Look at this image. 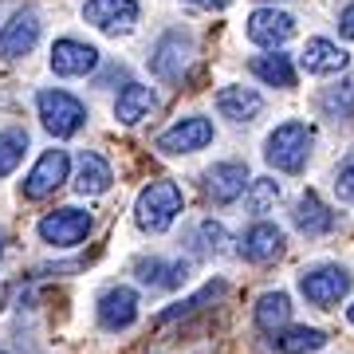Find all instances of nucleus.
I'll return each mask as SVG.
<instances>
[{
	"mask_svg": "<svg viewBox=\"0 0 354 354\" xmlns=\"http://www.w3.org/2000/svg\"><path fill=\"white\" fill-rule=\"evenodd\" d=\"M346 319H351V323H354V304H351V307H346Z\"/></svg>",
	"mask_w": 354,
	"mask_h": 354,
	"instance_id": "nucleus-32",
	"label": "nucleus"
},
{
	"mask_svg": "<svg viewBox=\"0 0 354 354\" xmlns=\"http://www.w3.org/2000/svg\"><path fill=\"white\" fill-rule=\"evenodd\" d=\"M248 165L244 162H216L209 174H205V193H209V201L213 205H232L248 189Z\"/></svg>",
	"mask_w": 354,
	"mask_h": 354,
	"instance_id": "nucleus-10",
	"label": "nucleus"
},
{
	"mask_svg": "<svg viewBox=\"0 0 354 354\" xmlns=\"http://www.w3.org/2000/svg\"><path fill=\"white\" fill-rule=\"evenodd\" d=\"M153 106H158V95L150 87H142V83H127L118 102H114V118L122 122V127H138L142 118H150Z\"/></svg>",
	"mask_w": 354,
	"mask_h": 354,
	"instance_id": "nucleus-16",
	"label": "nucleus"
},
{
	"mask_svg": "<svg viewBox=\"0 0 354 354\" xmlns=\"http://www.w3.org/2000/svg\"><path fill=\"white\" fill-rule=\"evenodd\" d=\"M279 252H283V228L279 225L260 221V225H252L244 232V256H248L252 264H268V260H276Z\"/></svg>",
	"mask_w": 354,
	"mask_h": 354,
	"instance_id": "nucleus-19",
	"label": "nucleus"
},
{
	"mask_svg": "<svg viewBox=\"0 0 354 354\" xmlns=\"http://www.w3.org/2000/svg\"><path fill=\"white\" fill-rule=\"evenodd\" d=\"M91 225L95 221H91L87 209H55V213H48L39 221V236L48 244H55V248H75L79 241H87Z\"/></svg>",
	"mask_w": 354,
	"mask_h": 354,
	"instance_id": "nucleus-5",
	"label": "nucleus"
},
{
	"mask_svg": "<svg viewBox=\"0 0 354 354\" xmlns=\"http://www.w3.org/2000/svg\"><path fill=\"white\" fill-rule=\"evenodd\" d=\"M36 106H39V118H44L48 134H55V138H71L87 122V106L75 95H67V91H39Z\"/></svg>",
	"mask_w": 354,
	"mask_h": 354,
	"instance_id": "nucleus-3",
	"label": "nucleus"
},
{
	"mask_svg": "<svg viewBox=\"0 0 354 354\" xmlns=\"http://www.w3.org/2000/svg\"><path fill=\"white\" fill-rule=\"evenodd\" d=\"M288 315H291V299L283 291H268L256 299V327L276 335L279 327H288Z\"/></svg>",
	"mask_w": 354,
	"mask_h": 354,
	"instance_id": "nucleus-23",
	"label": "nucleus"
},
{
	"mask_svg": "<svg viewBox=\"0 0 354 354\" xmlns=\"http://www.w3.org/2000/svg\"><path fill=\"white\" fill-rule=\"evenodd\" d=\"M24 150H28V134L24 130H4V134H0V177H8L16 165H20Z\"/></svg>",
	"mask_w": 354,
	"mask_h": 354,
	"instance_id": "nucleus-26",
	"label": "nucleus"
},
{
	"mask_svg": "<svg viewBox=\"0 0 354 354\" xmlns=\"http://www.w3.org/2000/svg\"><path fill=\"white\" fill-rule=\"evenodd\" d=\"M225 291V283H209V288L201 291V295H193V299H185V304H174L169 311L162 315V323H174V319H181V315H189V311H197V307L205 304V299H213V295H221Z\"/></svg>",
	"mask_w": 354,
	"mask_h": 354,
	"instance_id": "nucleus-28",
	"label": "nucleus"
},
{
	"mask_svg": "<svg viewBox=\"0 0 354 354\" xmlns=\"http://www.w3.org/2000/svg\"><path fill=\"white\" fill-rule=\"evenodd\" d=\"M189 4H213V0H189Z\"/></svg>",
	"mask_w": 354,
	"mask_h": 354,
	"instance_id": "nucleus-33",
	"label": "nucleus"
},
{
	"mask_svg": "<svg viewBox=\"0 0 354 354\" xmlns=\"http://www.w3.org/2000/svg\"><path fill=\"white\" fill-rule=\"evenodd\" d=\"M311 146H315V130L307 122H283L268 134L264 142V158L268 165H276L283 174H299L311 158Z\"/></svg>",
	"mask_w": 354,
	"mask_h": 354,
	"instance_id": "nucleus-2",
	"label": "nucleus"
},
{
	"mask_svg": "<svg viewBox=\"0 0 354 354\" xmlns=\"http://www.w3.org/2000/svg\"><path fill=\"white\" fill-rule=\"evenodd\" d=\"M138 279L146 288H158V291H174L189 279V264L185 260H138Z\"/></svg>",
	"mask_w": 354,
	"mask_h": 354,
	"instance_id": "nucleus-18",
	"label": "nucleus"
},
{
	"mask_svg": "<svg viewBox=\"0 0 354 354\" xmlns=\"http://www.w3.org/2000/svg\"><path fill=\"white\" fill-rule=\"evenodd\" d=\"M209 142H213V122L201 118V114H189V118L174 122V127L158 138V150L162 153H197V150H205Z\"/></svg>",
	"mask_w": 354,
	"mask_h": 354,
	"instance_id": "nucleus-6",
	"label": "nucleus"
},
{
	"mask_svg": "<svg viewBox=\"0 0 354 354\" xmlns=\"http://www.w3.org/2000/svg\"><path fill=\"white\" fill-rule=\"evenodd\" d=\"M95 64H99V51L91 48V44H79V39H59L55 48H51V71L55 75H87V71H95Z\"/></svg>",
	"mask_w": 354,
	"mask_h": 354,
	"instance_id": "nucleus-13",
	"label": "nucleus"
},
{
	"mask_svg": "<svg viewBox=\"0 0 354 354\" xmlns=\"http://www.w3.org/2000/svg\"><path fill=\"white\" fill-rule=\"evenodd\" d=\"M197 236H201L205 244H197L201 252H221V244H225V228L213 225V221H201V228H197Z\"/></svg>",
	"mask_w": 354,
	"mask_h": 354,
	"instance_id": "nucleus-29",
	"label": "nucleus"
},
{
	"mask_svg": "<svg viewBox=\"0 0 354 354\" xmlns=\"http://www.w3.org/2000/svg\"><path fill=\"white\" fill-rule=\"evenodd\" d=\"M36 39H39L36 12H16L4 24V32H0V59H20V55H28V51L36 48Z\"/></svg>",
	"mask_w": 354,
	"mask_h": 354,
	"instance_id": "nucleus-12",
	"label": "nucleus"
},
{
	"mask_svg": "<svg viewBox=\"0 0 354 354\" xmlns=\"http://www.w3.org/2000/svg\"><path fill=\"white\" fill-rule=\"evenodd\" d=\"M83 16L99 32L118 36V32H130V28L138 24V4L134 0H87L83 4Z\"/></svg>",
	"mask_w": 354,
	"mask_h": 354,
	"instance_id": "nucleus-9",
	"label": "nucleus"
},
{
	"mask_svg": "<svg viewBox=\"0 0 354 354\" xmlns=\"http://www.w3.org/2000/svg\"><path fill=\"white\" fill-rule=\"evenodd\" d=\"M0 252H4V236H0Z\"/></svg>",
	"mask_w": 354,
	"mask_h": 354,
	"instance_id": "nucleus-34",
	"label": "nucleus"
},
{
	"mask_svg": "<svg viewBox=\"0 0 354 354\" xmlns=\"http://www.w3.org/2000/svg\"><path fill=\"white\" fill-rule=\"evenodd\" d=\"M193 55V39L181 36V32H165L162 39H158V48H153L150 55V71L158 79H165V83H174V79H181V71H185V64H189Z\"/></svg>",
	"mask_w": 354,
	"mask_h": 354,
	"instance_id": "nucleus-8",
	"label": "nucleus"
},
{
	"mask_svg": "<svg viewBox=\"0 0 354 354\" xmlns=\"http://www.w3.org/2000/svg\"><path fill=\"white\" fill-rule=\"evenodd\" d=\"M276 201H279V181H272V177L248 181V213H268Z\"/></svg>",
	"mask_w": 354,
	"mask_h": 354,
	"instance_id": "nucleus-27",
	"label": "nucleus"
},
{
	"mask_svg": "<svg viewBox=\"0 0 354 354\" xmlns=\"http://www.w3.org/2000/svg\"><path fill=\"white\" fill-rule=\"evenodd\" d=\"M0 354H4V351H0Z\"/></svg>",
	"mask_w": 354,
	"mask_h": 354,
	"instance_id": "nucleus-35",
	"label": "nucleus"
},
{
	"mask_svg": "<svg viewBox=\"0 0 354 354\" xmlns=\"http://www.w3.org/2000/svg\"><path fill=\"white\" fill-rule=\"evenodd\" d=\"M111 181H114L111 165L102 162L99 153H83V158H79L75 189L83 193V197H99V193H106V189H111Z\"/></svg>",
	"mask_w": 354,
	"mask_h": 354,
	"instance_id": "nucleus-22",
	"label": "nucleus"
},
{
	"mask_svg": "<svg viewBox=\"0 0 354 354\" xmlns=\"http://www.w3.org/2000/svg\"><path fill=\"white\" fill-rule=\"evenodd\" d=\"M295 228L307 232V236H327L330 228H335V213L319 201V193H304L299 197V205H295Z\"/></svg>",
	"mask_w": 354,
	"mask_h": 354,
	"instance_id": "nucleus-20",
	"label": "nucleus"
},
{
	"mask_svg": "<svg viewBox=\"0 0 354 354\" xmlns=\"http://www.w3.org/2000/svg\"><path fill=\"white\" fill-rule=\"evenodd\" d=\"M295 36V20L288 12H276V8H256L248 16V39L260 44V48H279L283 39Z\"/></svg>",
	"mask_w": 354,
	"mask_h": 354,
	"instance_id": "nucleus-11",
	"label": "nucleus"
},
{
	"mask_svg": "<svg viewBox=\"0 0 354 354\" xmlns=\"http://www.w3.org/2000/svg\"><path fill=\"white\" fill-rule=\"evenodd\" d=\"M138 319V295L134 288H111L99 299V323L106 330H127Z\"/></svg>",
	"mask_w": 354,
	"mask_h": 354,
	"instance_id": "nucleus-14",
	"label": "nucleus"
},
{
	"mask_svg": "<svg viewBox=\"0 0 354 354\" xmlns=\"http://www.w3.org/2000/svg\"><path fill=\"white\" fill-rule=\"evenodd\" d=\"M339 32L346 39H354V4L351 8H342V16H339Z\"/></svg>",
	"mask_w": 354,
	"mask_h": 354,
	"instance_id": "nucleus-31",
	"label": "nucleus"
},
{
	"mask_svg": "<svg viewBox=\"0 0 354 354\" xmlns=\"http://www.w3.org/2000/svg\"><path fill=\"white\" fill-rule=\"evenodd\" d=\"M216 111L232 122H252L264 111V99L252 87H221L216 91Z\"/></svg>",
	"mask_w": 354,
	"mask_h": 354,
	"instance_id": "nucleus-17",
	"label": "nucleus"
},
{
	"mask_svg": "<svg viewBox=\"0 0 354 354\" xmlns=\"http://www.w3.org/2000/svg\"><path fill=\"white\" fill-rule=\"evenodd\" d=\"M335 197L342 205H354V165H342L339 177H335Z\"/></svg>",
	"mask_w": 354,
	"mask_h": 354,
	"instance_id": "nucleus-30",
	"label": "nucleus"
},
{
	"mask_svg": "<svg viewBox=\"0 0 354 354\" xmlns=\"http://www.w3.org/2000/svg\"><path fill=\"white\" fill-rule=\"evenodd\" d=\"M354 276L346 272V268L339 264H323V268H311V272H304L299 276V291H304V299L307 304H315V307H335L351 291Z\"/></svg>",
	"mask_w": 354,
	"mask_h": 354,
	"instance_id": "nucleus-4",
	"label": "nucleus"
},
{
	"mask_svg": "<svg viewBox=\"0 0 354 354\" xmlns=\"http://www.w3.org/2000/svg\"><path fill=\"white\" fill-rule=\"evenodd\" d=\"M319 106H323L330 118H354V79H346L339 87H327L319 95Z\"/></svg>",
	"mask_w": 354,
	"mask_h": 354,
	"instance_id": "nucleus-25",
	"label": "nucleus"
},
{
	"mask_svg": "<svg viewBox=\"0 0 354 354\" xmlns=\"http://www.w3.org/2000/svg\"><path fill=\"white\" fill-rule=\"evenodd\" d=\"M181 205H185V197H181L177 181H150L134 201V221L142 232H165L177 221Z\"/></svg>",
	"mask_w": 354,
	"mask_h": 354,
	"instance_id": "nucleus-1",
	"label": "nucleus"
},
{
	"mask_svg": "<svg viewBox=\"0 0 354 354\" xmlns=\"http://www.w3.org/2000/svg\"><path fill=\"white\" fill-rule=\"evenodd\" d=\"M252 75L264 79L268 87H295V67L288 55H256L252 59Z\"/></svg>",
	"mask_w": 354,
	"mask_h": 354,
	"instance_id": "nucleus-24",
	"label": "nucleus"
},
{
	"mask_svg": "<svg viewBox=\"0 0 354 354\" xmlns=\"http://www.w3.org/2000/svg\"><path fill=\"white\" fill-rule=\"evenodd\" d=\"M67 169H71V158H67V150H48V153L36 162V169L24 177V197H28V201H39V197L55 193V189L67 181Z\"/></svg>",
	"mask_w": 354,
	"mask_h": 354,
	"instance_id": "nucleus-7",
	"label": "nucleus"
},
{
	"mask_svg": "<svg viewBox=\"0 0 354 354\" xmlns=\"http://www.w3.org/2000/svg\"><path fill=\"white\" fill-rule=\"evenodd\" d=\"M346 64H351V55L330 39H307V48L299 51V67L307 75H339Z\"/></svg>",
	"mask_w": 354,
	"mask_h": 354,
	"instance_id": "nucleus-15",
	"label": "nucleus"
},
{
	"mask_svg": "<svg viewBox=\"0 0 354 354\" xmlns=\"http://www.w3.org/2000/svg\"><path fill=\"white\" fill-rule=\"evenodd\" d=\"M272 346H276L279 354H315L327 346V335L315 327H279L276 335H272Z\"/></svg>",
	"mask_w": 354,
	"mask_h": 354,
	"instance_id": "nucleus-21",
	"label": "nucleus"
}]
</instances>
